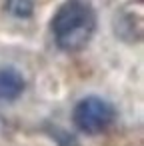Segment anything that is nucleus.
Instances as JSON below:
<instances>
[{
  "instance_id": "1",
  "label": "nucleus",
  "mask_w": 144,
  "mask_h": 146,
  "mask_svg": "<svg viewBox=\"0 0 144 146\" xmlns=\"http://www.w3.org/2000/svg\"><path fill=\"white\" fill-rule=\"evenodd\" d=\"M50 28L60 50L80 52L96 32V12L86 0H66L52 16Z\"/></svg>"
},
{
  "instance_id": "2",
  "label": "nucleus",
  "mask_w": 144,
  "mask_h": 146,
  "mask_svg": "<svg viewBox=\"0 0 144 146\" xmlns=\"http://www.w3.org/2000/svg\"><path fill=\"white\" fill-rule=\"evenodd\" d=\"M116 120V108L110 100L90 94L80 98L72 108V122L74 126L88 136H98L106 132Z\"/></svg>"
},
{
  "instance_id": "3",
  "label": "nucleus",
  "mask_w": 144,
  "mask_h": 146,
  "mask_svg": "<svg viewBox=\"0 0 144 146\" xmlns=\"http://www.w3.org/2000/svg\"><path fill=\"white\" fill-rule=\"evenodd\" d=\"M26 80L22 72L14 66L0 68V102H14L22 96Z\"/></svg>"
},
{
  "instance_id": "4",
  "label": "nucleus",
  "mask_w": 144,
  "mask_h": 146,
  "mask_svg": "<svg viewBox=\"0 0 144 146\" xmlns=\"http://www.w3.org/2000/svg\"><path fill=\"white\" fill-rule=\"evenodd\" d=\"M6 10L16 18H30L34 12L32 0H6Z\"/></svg>"
},
{
  "instance_id": "5",
  "label": "nucleus",
  "mask_w": 144,
  "mask_h": 146,
  "mask_svg": "<svg viewBox=\"0 0 144 146\" xmlns=\"http://www.w3.org/2000/svg\"><path fill=\"white\" fill-rule=\"evenodd\" d=\"M136 2H142V0H136Z\"/></svg>"
}]
</instances>
